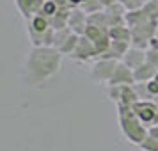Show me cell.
I'll list each match as a JSON object with an SVG mask.
<instances>
[{"label":"cell","instance_id":"obj_14","mask_svg":"<svg viewBox=\"0 0 158 151\" xmlns=\"http://www.w3.org/2000/svg\"><path fill=\"white\" fill-rule=\"evenodd\" d=\"M15 4H16L18 13L25 20H30L34 16V0H15Z\"/></svg>","mask_w":158,"mask_h":151},{"label":"cell","instance_id":"obj_26","mask_svg":"<svg viewBox=\"0 0 158 151\" xmlns=\"http://www.w3.org/2000/svg\"><path fill=\"white\" fill-rule=\"evenodd\" d=\"M156 34H158V32H156Z\"/></svg>","mask_w":158,"mask_h":151},{"label":"cell","instance_id":"obj_22","mask_svg":"<svg viewBox=\"0 0 158 151\" xmlns=\"http://www.w3.org/2000/svg\"><path fill=\"white\" fill-rule=\"evenodd\" d=\"M53 2L59 6V9H75L71 4H69V0H53Z\"/></svg>","mask_w":158,"mask_h":151},{"label":"cell","instance_id":"obj_11","mask_svg":"<svg viewBox=\"0 0 158 151\" xmlns=\"http://www.w3.org/2000/svg\"><path fill=\"white\" fill-rule=\"evenodd\" d=\"M158 73V68L155 64H151V62H144L140 64L137 69H133V75H135V82L137 84H146L148 80H151L155 75Z\"/></svg>","mask_w":158,"mask_h":151},{"label":"cell","instance_id":"obj_12","mask_svg":"<svg viewBox=\"0 0 158 151\" xmlns=\"http://www.w3.org/2000/svg\"><path fill=\"white\" fill-rule=\"evenodd\" d=\"M108 36L112 41H128L131 43V29L128 25H117L108 29Z\"/></svg>","mask_w":158,"mask_h":151},{"label":"cell","instance_id":"obj_16","mask_svg":"<svg viewBox=\"0 0 158 151\" xmlns=\"http://www.w3.org/2000/svg\"><path fill=\"white\" fill-rule=\"evenodd\" d=\"M71 34H73V30L69 29V27L55 30V36H53V46H55V48L59 50V48H60V46H62V44L66 43V39L71 36Z\"/></svg>","mask_w":158,"mask_h":151},{"label":"cell","instance_id":"obj_6","mask_svg":"<svg viewBox=\"0 0 158 151\" xmlns=\"http://www.w3.org/2000/svg\"><path fill=\"white\" fill-rule=\"evenodd\" d=\"M69 57L73 61H77V62H89L93 59H98V50H96L94 43L87 36H80L78 46L75 48V52H73Z\"/></svg>","mask_w":158,"mask_h":151},{"label":"cell","instance_id":"obj_2","mask_svg":"<svg viewBox=\"0 0 158 151\" xmlns=\"http://www.w3.org/2000/svg\"><path fill=\"white\" fill-rule=\"evenodd\" d=\"M117 121H119V128H121L123 135L128 139V142L135 144V146H140L149 135V128L139 119L133 107H130V105L117 103Z\"/></svg>","mask_w":158,"mask_h":151},{"label":"cell","instance_id":"obj_10","mask_svg":"<svg viewBox=\"0 0 158 151\" xmlns=\"http://www.w3.org/2000/svg\"><path fill=\"white\" fill-rule=\"evenodd\" d=\"M123 62L131 68V69H137L140 64L146 62V50L144 48H137V46H131L128 52H126V55L123 57Z\"/></svg>","mask_w":158,"mask_h":151},{"label":"cell","instance_id":"obj_17","mask_svg":"<svg viewBox=\"0 0 158 151\" xmlns=\"http://www.w3.org/2000/svg\"><path fill=\"white\" fill-rule=\"evenodd\" d=\"M57 11H59V6L53 2V0H44V4H43V7H41V13L39 15H43L44 18H53V16L57 15Z\"/></svg>","mask_w":158,"mask_h":151},{"label":"cell","instance_id":"obj_9","mask_svg":"<svg viewBox=\"0 0 158 151\" xmlns=\"http://www.w3.org/2000/svg\"><path fill=\"white\" fill-rule=\"evenodd\" d=\"M130 44L131 43H128V41H112L110 48L105 53H101L98 59H115V61H123V57L126 55V52L131 48Z\"/></svg>","mask_w":158,"mask_h":151},{"label":"cell","instance_id":"obj_19","mask_svg":"<svg viewBox=\"0 0 158 151\" xmlns=\"http://www.w3.org/2000/svg\"><path fill=\"white\" fill-rule=\"evenodd\" d=\"M142 151H158V137L155 135H148V139L139 146Z\"/></svg>","mask_w":158,"mask_h":151},{"label":"cell","instance_id":"obj_15","mask_svg":"<svg viewBox=\"0 0 158 151\" xmlns=\"http://www.w3.org/2000/svg\"><path fill=\"white\" fill-rule=\"evenodd\" d=\"M78 41H80V34H75V32H73L71 36L66 39V43L59 48V52H60L62 55H71L73 52H75V48L78 46Z\"/></svg>","mask_w":158,"mask_h":151},{"label":"cell","instance_id":"obj_25","mask_svg":"<svg viewBox=\"0 0 158 151\" xmlns=\"http://www.w3.org/2000/svg\"><path fill=\"white\" fill-rule=\"evenodd\" d=\"M100 2H101V6H103V7L107 9L108 6H112V4H114L115 0H100Z\"/></svg>","mask_w":158,"mask_h":151},{"label":"cell","instance_id":"obj_24","mask_svg":"<svg viewBox=\"0 0 158 151\" xmlns=\"http://www.w3.org/2000/svg\"><path fill=\"white\" fill-rule=\"evenodd\" d=\"M84 2H85V0H69V4H71L73 7H80Z\"/></svg>","mask_w":158,"mask_h":151},{"label":"cell","instance_id":"obj_18","mask_svg":"<svg viewBox=\"0 0 158 151\" xmlns=\"http://www.w3.org/2000/svg\"><path fill=\"white\" fill-rule=\"evenodd\" d=\"M80 9L84 11V13H87V15H93V13H98V11H103V6H101L100 0H85L82 6H80Z\"/></svg>","mask_w":158,"mask_h":151},{"label":"cell","instance_id":"obj_13","mask_svg":"<svg viewBox=\"0 0 158 151\" xmlns=\"http://www.w3.org/2000/svg\"><path fill=\"white\" fill-rule=\"evenodd\" d=\"M27 25H30L34 30L37 32H46V30L50 29V20L48 18H44L43 15H34L30 20H27Z\"/></svg>","mask_w":158,"mask_h":151},{"label":"cell","instance_id":"obj_23","mask_svg":"<svg viewBox=\"0 0 158 151\" xmlns=\"http://www.w3.org/2000/svg\"><path fill=\"white\" fill-rule=\"evenodd\" d=\"M149 48H155V50H158V34L155 37H151L149 41Z\"/></svg>","mask_w":158,"mask_h":151},{"label":"cell","instance_id":"obj_5","mask_svg":"<svg viewBox=\"0 0 158 151\" xmlns=\"http://www.w3.org/2000/svg\"><path fill=\"white\" fill-rule=\"evenodd\" d=\"M133 110H135V114L139 115V119H140L148 128L158 123V105L155 101L142 100V98H140V100L133 105Z\"/></svg>","mask_w":158,"mask_h":151},{"label":"cell","instance_id":"obj_20","mask_svg":"<svg viewBox=\"0 0 158 151\" xmlns=\"http://www.w3.org/2000/svg\"><path fill=\"white\" fill-rule=\"evenodd\" d=\"M144 89H146V94H148V96H158V82L155 78L148 80V82L144 84Z\"/></svg>","mask_w":158,"mask_h":151},{"label":"cell","instance_id":"obj_4","mask_svg":"<svg viewBox=\"0 0 158 151\" xmlns=\"http://www.w3.org/2000/svg\"><path fill=\"white\" fill-rule=\"evenodd\" d=\"M115 59H96V62L91 68V78L101 84H108V80L112 78L115 68H117Z\"/></svg>","mask_w":158,"mask_h":151},{"label":"cell","instance_id":"obj_1","mask_svg":"<svg viewBox=\"0 0 158 151\" xmlns=\"http://www.w3.org/2000/svg\"><path fill=\"white\" fill-rule=\"evenodd\" d=\"M62 57L55 46H32L22 69L25 84L36 87L53 78L62 66Z\"/></svg>","mask_w":158,"mask_h":151},{"label":"cell","instance_id":"obj_3","mask_svg":"<svg viewBox=\"0 0 158 151\" xmlns=\"http://www.w3.org/2000/svg\"><path fill=\"white\" fill-rule=\"evenodd\" d=\"M108 98L115 101V105L121 103V105H130V107H133L140 100L135 86H108Z\"/></svg>","mask_w":158,"mask_h":151},{"label":"cell","instance_id":"obj_8","mask_svg":"<svg viewBox=\"0 0 158 151\" xmlns=\"http://www.w3.org/2000/svg\"><path fill=\"white\" fill-rule=\"evenodd\" d=\"M69 29L75 32V34H80L84 36L87 29V13H84L80 7H75L69 15Z\"/></svg>","mask_w":158,"mask_h":151},{"label":"cell","instance_id":"obj_21","mask_svg":"<svg viewBox=\"0 0 158 151\" xmlns=\"http://www.w3.org/2000/svg\"><path fill=\"white\" fill-rule=\"evenodd\" d=\"M146 61L151 62V64H155L158 68V50H155V48H148V50H146Z\"/></svg>","mask_w":158,"mask_h":151},{"label":"cell","instance_id":"obj_7","mask_svg":"<svg viewBox=\"0 0 158 151\" xmlns=\"http://www.w3.org/2000/svg\"><path fill=\"white\" fill-rule=\"evenodd\" d=\"M135 75H133V69L128 68L123 61L117 62V68H115L112 78L108 80V86H135Z\"/></svg>","mask_w":158,"mask_h":151}]
</instances>
